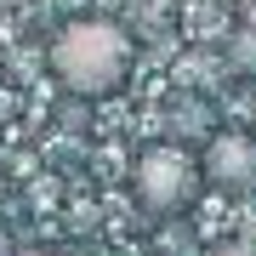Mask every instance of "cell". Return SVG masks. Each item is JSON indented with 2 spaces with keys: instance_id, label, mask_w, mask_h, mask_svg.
Returning a JSON list of instances; mask_svg holds the SVG:
<instances>
[{
  "instance_id": "cell-1",
  "label": "cell",
  "mask_w": 256,
  "mask_h": 256,
  "mask_svg": "<svg viewBox=\"0 0 256 256\" xmlns=\"http://www.w3.org/2000/svg\"><path fill=\"white\" fill-rule=\"evenodd\" d=\"M52 74L74 97H108L131 74V34L114 18H74L52 40Z\"/></svg>"
},
{
  "instance_id": "cell-2",
  "label": "cell",
  "mask_w": 256,
  "mask_h": 256,
  "mask_svg": "<svg viewBox=\"0 0 256 256\" xmlns=\"http://www.w3.org/2000/svg\"><path fill=\"white\" fill-rule=\"evenodd\" d=\"M131 194H137L142 210L154 216H176L194 194H200V160L176 142H154L142 148L137 165H131Z\"/></svg>"
},
{
  "instance_id": "cell-3",
  "label": "cell",
  "mask_w": 256,
  "mask_h": 256,
  "mask_svg": "<svg viewBox=\"0 0 256 256\" xmlns=\"http://www.w3.org/2000/svg\"><path fill=\"white\" fill-rule=\"evenodd\" d=\"M200 176L210 188H222V194L256 188V137H245V131H216V137L205 142Z\"/></svg>"
},
{
  "instance_id": "cell-4",
  "label": "cell",
  "mask_w": 256,
  "mask_h": 256,
  "mask_svg": "<svg viewBox=\"0 0 256 256\" xmlns=\"http://www.w3.org/2000/svg\"><path fill=\"white\" fill-rule=\"evenodd\" d=\"M23 256H57V250H23Z\"/></svg>"
},
{
  "instance_id": "cell-5",
  "label": "cell",
  "mask_w": 256,
  "mask_h": 256,
  "mask_svg": "<svg viewBox=\"0 0 256 256\" xmlns=\"http://www.w3.org/2000/svg\"><path fill=\"white\" fill-rule=\"evenodd\" d=\"M0 200H6V188H0Z\"/></svg>"
}]
</instances>
